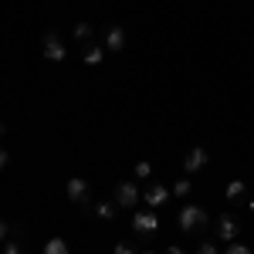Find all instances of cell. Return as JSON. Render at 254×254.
<instances>
[{"mask_svg": "<svg viewBox=\"0 0 254 254\" xmlns=\"http://www.w3.org/2000/svg\"><path fill=\"white\" fill-rule=\"evenodd\" d=\"M176 224H180V231H183V234H193V231H200V227L207 224V210H203V207H196V203H187V207H180Z\"/></svg>", "mask_w": 254, "mask_h": 254, "instance_id": "obj_1", "label": "cell"}, {"mask_svg": "<svg viewBox=\"0 0 254 254\" xmlns=\"http://www.w3.org/2000/svg\"><path fill=\"white\" fill-rule=\"evenodd\" d=\"M112 200H116L119 207H136L139 200H142V190H139V183L136 180H119L116 183V190H112Z\"/></svg>", "mask_w": 254, "mask_h": 254, "instance_id": "obj_2", "label": "cell"}, {"mask_svg": "<svg viewBox=\"0 0 254 254\" xmlns=\"http://www.w3.org/2000/svg\"><path fill=\"white\" fill-rule=\"evenodd\" d=\"M44 58L48 61H64L68 58V48H64V41H61L55 31L44 34Z\"/></svg>", "mask_w": 254, "mask_h": 254, "instance_id": "obj_3", "label": "cell"}, {"mask_svg": "<svg viewBox=\"0 0 254 254\" xmlns=\"http://www.w3.org/2000/svg\"><path fill=\"white\" fill-rule=\"evenodd\" d=\"M132 231H136V234H156L159 231V217L153 214V210H136V217H132Z\"/></svg>", "mask_w": 254, "mask_h": 254, "instance_id": "obj_4", "label": "cell"}, {"mask_svg": "<svg viewBox=\"0 0 254 254\" xmlns=\"http://www.w3.org/2000/svg\"><path fill=\"white\" fill-rule=\"evenodd\" d=\"M237 234H241V224H237V217H234V214H224L220 220H217V237H220L224 244L237 241Z\"/></svg>", "mask_w": 254, "mask_h": 254, "instance_id": "obj_5", "label": "cell"}, {"mask_svg": "<svg viewBox=\"0 0 254 254\" xmlns=\"http://www.w3.org/2000/svg\"><path fill=\"white\" fill-rule=\"evenodd\" d=\"M142 200H146L149 210H156V207H163V203L170 200V190H166L163 183H149V187L142 190Z\"/></svg>", "mask_w": 254, "mask_h": 254, "instance_id": "obj_6", "label": "cell"}, {"mask_svg": "<svg viewBox=\"0 0 254 254\" xmlns=\"http://www.w3.org/2000/svg\"><path fill=\"white\" fill-rule=\"evenodd\" d=\"M64 193L71 203H88V183L81 180V176H71L68 183H64Z\"/></svg>", "mask_w": 254, "mask_h": 254, "instance_id": "obj_7", "label": "cell"}, {"mask_svg": "<svg viewBox=\"0 0 254 254\" xmlns=\"http://www.w3.org/2000/svg\"><path fill=\"white\" fill-rule=\"evenodd\" d=\"M207 149H203V146H196V149H190V153H187V159H183V170H187V173H196V170H203V166H207Z\"/></svg>", "mask_w": 254, "mask_h": 254, "instance_id": "obj_8", "label": "cell"}, {"mask_svg": "<svg viewBox=\"0 0 254 254\" xmlns=\"http://www.w3.org/2000/svg\"><path fill=\"white\" fill-rule=\"evenodd\" d=\"M105 48H109V51H122V48H126V31H122L119 24L105 27Z\"/></svg>", "mask_w": 254, "mask_h": 254, "instance_id": "obj_9", "label": "cell"}, {"mask_svg": "<svg viewBox=\"0 0 254 254\" xmlns=\"http://www.w3.org/2000/svg\"><path fill=\"white\" fill-rule=\"evenodd\" d=\"M85 64H102V58H105V48H95V44H85Z\"/></svg>", "mask_w": 254, "mask_h": 254, "instance_id": "obj_10", "label": "cell"}, {"mask_svg": "<svg viewBox=\"0 0 254 254\" xmlns=\"http://www.w3.org/2000/svg\"><path fill=\"white\" fill-rule=\"evenodd\" d=\"M244 190H248V183H244V180H231V183H227V190H224V196H227V200H241Z\"/></svg>", "mask_w": 254, "mask_h": 254, "instance_id": "obj_11", "label": "cell"}, {"mask_svg": "<svg viewBox=\"0 0 254 254\" xmlns=\"http://www.w3.org/2000/svg\"><path fill=\"white\" fill-rule=\"evenodd\" d=\"M44 254H71V251H68V241L64 237H51L44 244Z\"/></svg>", "mask_w": 254, "mask_h": 254, "instance_id": "obj_12", "label": "cell"}, {"mask_svg": "<svg viewBox=\"0 0 254 254\" xmlns=\"http://www.w3.org/2000/svg\"><path fill=\"white\" fill-rule=\"evenodd\" d=\"M95 217H102V220H112V217H116V203H95Z\"/></svg>", "mask_w": 254, "mask_h": 254, "instance_id": "obj_13", "label": "cell"}, {"mask_svg": "<svg viewBox=\"0 0 254 254\" xmlns=\"http://www.w3.org/2000/svg\"><path fill=\"white\" fill-rule=\"evenodd\" d=\"M190 190H193V183H190L187 176H183V180H176V183H173V196H187Z\"/></svg>", "mask_w": 254, "mask_h": 254, "instance_id": "obj_14", "label": "cell"}, {"mask_svg": "<svg viewBox=\"0 0 254 254\" xmlns=\"http://www.w3.org/2000/svg\"><path fill=\"white\" fill-rule=\"evenodd\" d=\"M224 254H251V248L241 241H231V244H224Z\"/></svg>", "mask_w": 254, "mask_h": 254, "instance_id": "obj_15", "label": "cell"}, {"mask_svg": "<svg viewBox=\"0 0 254 254\" xmlns=\"http://www.w3.org/2000/svg\"><path fill=\"white\" fill-rule=\"evenodd\" d=\"M75 38H78V41H88V38H92V24H88V20H81L78 27H75Z\"/></svg>", "mask_w": 254, "mask_h": 254, "instance_id": "obj_16", "label": "cell"}, {"mask_svg": "<svg viewBox=\"0 0 254 254\" xmlns=\"http://www.w3.org/2000/svg\"><path fill=\"white\" fill-rule=\"evenodd\" d=\"M149 176H153V166H149L146 159H142V163H136V180H149Z\"/></svg>", "mask_w": 254, "mask_h": 254, "instance_id": "obj_17", "label": "cell"}, {"mask_svg": "<svg viewBox=\"0 0 254 254\" xmlns=\"http://www.w3.org/2000/svg\"><path fill=\"white\" fill-rule=\"evenodd\" d=\"M3 254H20V241L17 237H7V241H3Z\"/></svg>", "mask_w": 254, "mask_h": 254, "instance_id": "obj_18", "label": "cell"}, {"mask_svg": "<svg viewBox=\"0 0 254 254\" xmlns=\"http://www.w3.org/2000/svg\"><path fill=\"white\" fill-rule=\"evenodd\" d=\"M196 254H220V251H217L214 241H200V244H196Z\"/></svg>", "mask_w": 254, "mask_h": 254, "instance_id": "obj_19", "label": "cell"}, {"mask_svg": "<svg viewBox=\"0 0 254 254\" xmlns=\"http://www.w3.org/2000/svg\"><path fill=\"white\" fill-rule=\"evenodd\" d=\"M7 237H10V224L0 217V241H7Z\"/></svg>", "mask_w": 254, "mask_h": 254, "instance_id": "obj_20", "label": "cell"}, {"mask_svg": "<svg viewBox=\"0 0 254 254\" xmlns=\"http://www.w3.org/2000/svg\"><path fill=\"white\" fill-rule=\"evenodd\" d=\"M116 254H136L132 244H116Z\"/></svg>", "mask_w": 254, "mask_h": 254, "instance_id": "obj_21", "label": "cell"}, {"mask_svg": "<svg viewBox=\"0 0 254 254\" xmlns=\"http://www.w3.org/2000/svg\"><path fill=\"white\" fill-rule=\"evenodd\" d=\"M7 163H10V153H7V149H3V146H0V170H3V166H7Z\"/></svg>", "mask_w": 254, "mask_h": 254, "instance_id": "obj_22", "label": "cell"}, {"mask_svg": "<svg viewBox=\"0 0 254 254\" xmlns=\"http://www.w3.org/2000/svg\"><path fill=\"white\" fill-rule=\"evenodd\" d=\"M170 254H187V251H183L180 244H170Z\"/></svg>", "mask_w": 254, "mask_h": 254, "instance_id": "obj_23", "label": "cell"}, {"mask_svg": "<svg viewBox=\"0 0 254 254\" xmlns=\"http://www.w3.org/2000/svg\"><path fill=\"white\" fill-rule=\"evenodd\" d=\"M7 136V122H0V139Z\"/></svg>", "mask_w": 254, "mask_h": 254, "instance_id": "obj_24", "label": "cell"}, {"mask_svg": "<svg viewBox=\"0 0 254 254\" xmlns=\"http://www.w3.org/2000/svg\"><path fill=\"white\" fill-rule=\"evenodd\" d=\"M248 210H251V214H254V200H248Z\"/></svg>", "mask_w": 254, "mask_h": 254, "instance_id": "obj_25", "label": "cell"}, {"mask_svg": "<svg viewBox=\"0 0 254 254\" xmlns=\"http://www.w3.org/2000/svg\"><path fill=\"white\" fill-rule=\"evenodd\" d=\"M146 254H153V251H146Z\"/></svg>", "mask_w": 254, "mask_h": 254, "instance_id": "obj_26", "label": "cell"}]
</instances>
